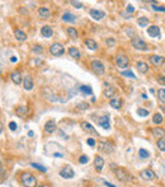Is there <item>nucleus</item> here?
Instances as JSON below:
<instances>
[{
    "mask_svg": "<svg viewBox=\"0 0 165 187\" xmlns=\"http://www.w3.org/2000/svg\"><path fill=\"white\" fill-rule=\"evenodd\" d=\"M20 182L24 187H36L37 186V180L36 177L29 172H23L20 175Z\"/></svg>",
    "mask_w": 165,
    "mask_h": 187,
    "instance_id": "1",
    "label": "nucleus"
},
{
    "mask_svg": "<svg viewBox=\"0 0 165 187\" xmlns=\"http://www.w3.org/2000/svg\"><path fill=\"white\" fill-rule=\"evenodd\" d=\"M114 175L121 182H130V181H132V176L125 168H116L114 169Z\"/></svg>",
    "mask_w": 165,
    "mask_h": 187,
    "instance_id": "2",
    "label": "nucleus"
},
{
    "mask_svg": "<svg viewBox=\"0 0 165 187\" xmlns=\"http://www.w3.org/2000/svg\"><path fill=\"white\" fill-rule=\"evenodd\" d=\"M128 64H130V60L125 53H118V55L116 56V65L119 69H126L128 66Z\"/></svg>",
    "mask_w": 165,
    "mask_h": 187,
    "instance_id": "3",
    "label": "nucleus"
},
{
    "mask_svg": "<svg viewBox=\"0 0 165 187\" xmlns=\"http://www.w3.org/2000/svg\"><path fill=\"white\" fill-rule=\"evenodd\" d=\"M131 45L133 48L139 50V51H146L147 50V43L144 41V39L139 38V37H133L132 41H131Z\"/></svg>",
    "mask_w": 165,
    "mask_h": 187,
    "instance_id": "4",
    "label": "nucleus"
},
{
    "mask_svg": "<svg viewBox=\"0 0 165 187\" xmlns=\"http://www.w3.org/2000/svg\"><path fill=\"white\" fill-rule=\"evenodd\" d=\"M50 52H51V55H53V56H61V55L65 53V48H64V46L61 43L56 42V43H52L50 46Z\"/></svg>",
    "mask_w": 165,
    "mask_h": 187,
    "instance_id": "5",
    "label": "nucleus"
},
{
    "mask_svg": "<svg viewBox=\"0 0 165 187\" xmlns=\"http://www.w3.org/2000/svg\"><path fill=\"white\" fill-rule=\"evenodd\" d=\"M91 69H93V71L97 74V75H103L104 71H105V68H104L103 62L99 61V60H94V61L91 62Z\"/></svg>",
    "mask_w": 165,
    "mask_h": 187,
    "instance_id": "6",
    "label": "nucleus"
},
{
    "mask_svg": "<svg viewBox=\"0 0 165 187\" xmlns=\"http://www.w3.org/2000/svg\"><path fill=\"white\" fill-rule=\"evenodd\" d=\"M98 146H99V150H102V152H105V153H112L113 150H114V145L112 144V143H109V141H99V144H98Z\"/></svg>",
    "mask_w": 165,
    "mask_h": 187,
    "instance_id": "7",
    "label": "nucleus"
},
{
    "mask_svg": "<svg viewBox=\"0 0 165 187\" xmlns=\"http://www.w3.org/2000/svg\"><path fill=\"white\" fill-rule=\"evenodd\" d=\"M149 61H150L151 65H154V66H161L163 64H165V57L160 56V55H151L149 57Z\"/></svg>",
    "mask_w": 165,
    "mask_h": 187,
    "instance_id": "8",
    "label": "nucleus"
},
{
    "mask_svg": "<svg viewBox=\"0 0 165 187\" xmlns=\"http://www.w3.org/2000/svg\"><path fill=\"white\" fill-rule=\"evenodd\" d=\"M60 176H61L62 178H65V180H70V178L74 177V169H73L71 167L66 166V167H64V168L60 171Z\"/></svg>",
    "mask_w": 165,
    "mask_h": 187,
    "instance_id": "9",
    "label": "nucleus"
},
{
    "mask_svg": "<svg viewBox=\"0 0 165 187\" xmlns=\"http://www.w3.org/2000/svg\"><path fill=\"white\" fill-rule=\"evenodd\" d=\"M140 177L142 180H145V181H153V180L156 178L154 171H151V169H144V171H141L140 172Z\"/></svg>",
    "mask_w": 165,
    "mask_h": 187,
    "instance_id": "10",
    "label": "nucleus"
},
{
    "mask_svg": "<svg viewBox=\"0 0 165 187\" xmlns=\"http://www.w3.org/2000/svg\"><path fill=\"white\" fill-rule=\"evenodd\" d=\"M98 125L105 130H109L111 129V122H109V116L105 115V116H100L98 118Z\"/></svg>",
    "mask_w": 165,
    "mask_h": 187,
    "instance_id": "11",
    "label": "nucleus"
},
{
    "mask_svg": "<svg viewBox=\"0 0 165 187\" xmlns=\"http://www.w3.org/2000/svg\"><path fill=\"white\" fill-rule=\"evenodd\" d=\"M94 168L97 169V172H102L104 168V159L100 155L94 157Z\"/></svg>",
    "mask_w": 165,
    "mask_h": 187,
    "instance_id": "12",
    "label": "nucleus"
},
{
    "mask_svg": "<svg viewBox=\"0 0 165 187\" xmlns=\"http://www.w3.org/2000/svg\"><path fill=\"white\" fill-rule=\"evenodd\" d=\"M114 93H116V89H114V87H112L109 83H104V96L107 97V98H113L114 97Z\"/></svg>",
    "mask_w": 165,
    "mask_h": 187,
    "instance_id": "13",
    "label": "nucleus"
},
{
    "mask_svg": "<svg viewBox=\"0 0 165 187\" xmlns=\"http://www.w3.org/2000/svg\"><path fill=\"white\" fill-rule=\"evenodd\" d=\"M89 14L91 16V18H93V19H95V21H100V19H103V18H104L105 13H104L103 10H98V9H91V10L89 11Z\"/></svg>",
    "mask_w": 165,
    "mask_h": 187,
    "instance_id": "14",
    "label": "nucleus"
},
{
    "mask_svg": "<svg viewBox=\"0 0 165 187\" xmlns=\"http://www.w3.org/2000/svg\"><path fill=\"white\" fill-rule=\"evenodd\" d=\"M23 87L25 90H32L33 87H34V83H33V79L31 75H27L24 76V80H23Z\"/></svg>",
    "mask_w": 165,
    "mask_h": 187,
    "instance_id": "15",
    "label": "nucleus"
},
{
    "mask_svg": "<svg viewBox=\"0 0 165 187\" xmlns=\"http://www.w3.org/2000/svg\"><path fill=\"white\" fill-rule=\"evenodd\" d=\"M81 127H82V130H84L85 132H89V134H91V135H95V136H98V132H97V130H95L89 122H87V121H84V122H81Z\"/></svg>",
    "mask_w": 165,
    "mask_h": 187,
    "instance_id": "16",
    "label": "nucleus"
},
{
    "mask_svg": "<svg viewBox=\"0 0 165 187\" xmlns=\"http://www.w3.org/2000/svg\"><path fill=\"white\" fill-rule=\"evenodd\" d=\"M109 104H111V107H113L114 110H121V107H122V99H121L118 96H114L113 98L109 99Z\"/></svg>",
    "mask_w": 165,
    "mask_h": 187,
    "instance_id": "17",
    "label": "nucleus"
},
{
    "mask_svg": "<svg viewBox=\"0 0 165 187\" xmlns=\"http://www.w3.org/2000/svg\"><path fill=\"white\" fill-rule=\"evenodd\" d=\"M147 34L150 37H160V28L158 25H150L147 28Z\"/></svg>",
    "mask_w": 165,
    "mask_h": 187,
    "instance_id": "18",
    "label": "nucleus"
},
{
    "mask_svg": "<svg viewBox=\"0 0 165 187\" xmlns=\"http://www.w3.org/2000/svg\"><path fill=\"white\" fill-rule=\"evenodd\" d=\"M38 16L41 18H43V19H48L51 17V10L48 8H46V7H41L38 9Z\"/></svg>",
    "mask_w": 165,
    "mask_h": 187,
    "instance_id": "19",
    "label": "nucleus"
},
{
    "mask_svg": "<svg viewBox=\"0 0 165 187\" xmlns=\"http://www.w3.org/2000/svg\"><path fill=\"white\" fill-rule=\"evenodd\" d=\"M56 129V122L53 120H48V121L45 124V132L46 134H52Z\"/></svg>",
    "mask_w": 165,
    "mask_h": 187,
    "instance_id": "20",
    "label": "nucleus"
},
{
    "mask_svg": "<svg viewBox=\"0 0 165 187\" xmlns=\"http://www.w3.org/2000/svg\"><path fill=\"white\" fill-rule=\"evenodd\" d=\"M151 134L154 135V138H158V139H163L165 136V130L163 127H155L151 130Z\"/></svg>",
    "mask_w": 165,
    "mask_h": 187,
    "instance_id": "21",
    "label": "nucleus"
},
{
    "mask_svg": "<svg viewBox=\"0 0 165 187\" xmlns=\"http://www.w3.org/2000/svg\"><path fill=\"white\" fill-rule=\"evenodd\" d=\"M41 34H42L43 37H46V38H50L53 34V30L50 25H43L42 28H41Z\"/></svg>",
    "mask_w": 165,
    "mask_h": 187,
    "instance_id": "22",
    "label": "nucleus"
},
{
    "mask_svg": "<svg viewBox=\"0 0 165 187\" xmlns=\"http://www.w3.org/2000/svg\"><path fill=\"white\" fill-rule=\"evenodd\" d=\"M136 68H137V70H139L141 74H145V73L149 71V65L145 61H137Z\"/></svg>",
    "mask_w": 165,
    "mask_h": 187,
    "instance_id": "23",
    "label": "nucleus"
},
{
    "mask_svg": "<svg viewBox=\"0 0 165 187\" xmlns=\"http://www.w3.org/2000/svg\"><path fill=\"white\" fill-rule=\"evenodd\" d=\"M61 18H62L64 22H69V23H74V22L76 21V17H75L74 14H71L70 11H65Z\"/></svg>",
    "mask_w": 165,
    "mask_h": 187,
    "instance_id": "24",
    "label": "nucleus"
},
{
    "mask_svg": "<svg viewBox=\"0 0 165 187\" xmlns=\"http://www.w3.org/2000/svg\"><path fill=\"white\" fill-rule=\"evenodd\" d=\"M10 79H11L16 84H20L23 78H22V74H20L19 71H13V73L10 74Z\"/></svg>",
    "mask_w": 165,
    "mask_h": 187,
    "instance_id": "25",
    "label": "nucleus"
},
{
    "mask_svg": "<svg viewBox=\"0 0 165 187\" xmlns=\"http://www.w3.org/2000/svg\"><path fill=\"white\" fill-rule=\"evenodd\" d=\"M27 112H28V108H27L25 106H18L17 108H16V113L19 117H24L27 115Z\"/></svg>",
    "mask_w": 165,
    "mask_h": 187,
    "instance_id": "26",
    "label": "nucleus"
},
{
    "mask_svg": "<svg viewBox=\"0 0 165 187\" xmlns=\"http://www.w3.org/2000/svg\"><path fill=\"white\" fill-rule=\"evenodd\" d=\"M85 46L89 48V50H97L98 48V43L94 41L91 38H87L85 39Z\"/></svg>",
    "mask_w": 165,
    "mask_h": 187,
    "instance_id": "27",
    "label": "nucleus"
},
{
    "mask_svg": "<svg viewBox=\"0 0 165 187\" xmlns=\"http://www.w3.org/2000/svg\"><path fill=\"white\" fill-rule=\"evenodd\" d=\"M69 55H70L71 57H74V59H80V56H81V53H80V51L76 48V47H70L69 48Z\"/></svg>",
    "mask_w": 165,
    "mask_h": 187,
    "instance_id": "28",
    "label": "nucleus"
},
{
    "mask_svg": "<svg viewBox=\"0 0 165 187\" xmlns=\"http://www.w3.org/2000/svg\"><path fill=\"white\" fill-rule=\"evenodd\" d=\"M14 36H16V38L18 39V41H25V39H27V34L22 30H16L14 31Z\"/></svg>",
    "mask_w": 165,
    "mask_h": 187,
    "instance_id": "29",
    "label": "nucleus"
},
{
    "mask_svg": "<svg viewBox=\"0 0 165 187\" xmlns=\"http://www.w3.org/2000/svg\"><path fill=\"white\" fill-rule=\"evenodd\" d=\"M80 92L82 93V94H88V96L93 94V89H91V87H89V85H81V87H80Z\"/></svg>",
    "mask_w": 165,
    "mask_h": 187,
    "instance_id": "30",
    "label": "nucleus"
},
{
    "mask_svg": "<svg viewBox=\"0 0 165 187\" xmlns=\"http://www.w3.org/2000/svg\"><path fill=\"white\" fill-rule=\"evenodd\" d=\"M158 97H159V101L165 104V88H160L158 90Z\"/></svg>",
    "mask_w": 165,
    "mask_h": 187,
    "instance_id": "31",
    "label": "nucleus"
},
{
    "mask_svg": "<svg viewBox=\"0 0 165 187\" xmlns=\"http://www.w3.org/2000/svg\"><path fill=\"white\" fill-rule=\"evenodd\" d=\"M163 116H161V113H155L154 115V117H153V121H154V124L155 125H160V124H163Z\"/></svg>",
    "mask_w": 165,
    "mask_h": 187,
    "instance_id": "32",
    "label": "nucleus"
},
{
    "mask_svg": "<svg viewBox=\"0 0 165 187\" xmlns=\"http://www.w3.org/2000/svg\"><path fill=\"white\" fill-rule=\"evenodd\" d=\"M149 23H150V21H149V18H146V17H141V18L137 19V24H139L140 27L149 25Z\"/></svg>",
    "mask_w": 165,
    "mask_h": 187,
    "instance_id": "33",
    "label": "nucleus"
},
{
    "mask_svg": "<svg viewBox=\"0 0 165 187\" xmlns=\"http://www.w3.org/2000/svg\"><path fill=\"white\" fill-rule=\"evenodd\" d=\"M67 34L69 36H70L71 38H78V31L74 28V27H69V28H67Z\"/></svg>",
    "mask_w": 165,
    "mask_h": 187,
    "instance_id": "34",
    "label": "nucleus"
},
{
    "mask_svg": "<svg viewBox=\"0 0 165 187\" xmlns=\"http://www.w3.org/2000/svg\"><path fill=\"white\" fill-rule=\"evenodd\" d=\"M156 146L159 148V150H160V152H164V153H165V138L159 139V140H158V143H156Z\"/></svg>",
    "mask_w": 165,
    "mask_h": 187,
    "instance_id": "35",
    "label": "nucleus"
},
{
    "mask_svg": "<svg viewBox=\"0 0 165 187\" xmlns=\"http://www.w3.org/2000/svg\"><path fill=\"white\" fill-rule=\"evenodd\" d=\"M149 111L147 110H145V108H142V107H139L137 108V115H139L140 117H146V116H149Z\"/></svg>",
    "mask_w": 165,
    "mask_h": 187,
    "instance_id": "36",
    "label": "nucleus"
},
{
    "mask_svg": "<svg viewBox=\"0 0 165 187\" xmlns=\"http://www.w3.org/2000/svg\"><path fill=\"white\" fill-rule=\"evenodd\" d=\"M139 155H140L141 159H149L150 158V153L147 150H145V149H140L139 150Z\"/></svg>",
    "mask_w": 165,
    "mask_h": 187,
    "instance_id": "37",
    "label": "nucleus"
},
{
    "mask_svg": "<svg viewBox=\"0 0 165 187\" xmlns=\"http://www.w3.org/2000/svg\"><path fill=\"white\" fill-rule=\"evenodd\" d=\"M31 167L38 169L39 172H47V168L45 166H41V164H37V163H31Z\"/></svg>",
    "mask_w": 165,
    "mask_h": 187,
    "instance_id": "38",
    "label": "nucleus"
},
{
    "mask_svg": "<svg viewBox=\"0 0 165 187\" xmlns=\"http://www.w3.org/2000/svg\"><path fill=\"white\" fill-rule=\"evenodd\" d=\"M154 5H151V8H153V10H155V11H163V13H165V7H163V5H158V4H155V3H153Z\"/></svg>",
    "mask_w": 165,
    "mask_h": 187,
    "instance_id": "39",
    "label": "nucleus"
},
{
    "mask_svg": "<svg viewBox=\"0 0 165 187\" xmlns=\"http://www.w3.org/2000/svg\"><path fill=\"white\" fill-rule=\"evenodd\" d=\"M121 74H122V76H127V78H131V79H135V78H136L135 74H133L131 70H123Z\"/></svg>",
    "mask_w": 165,
    "mask_h": 187,
    "instance_id": "40",
    "label": "nucleus"
},
{
    "mask_svg": "<svg viewBox=\"0 0 165 187\" xmlns=\"http://www.w3.org/2000/svg\"><path fill=\"white\" fill-rule=\"evenodd\" d=\"M32 51L34 52V53H42L45 50H43V46H39V45H34L33 46V48H32Z\"/></svg>",
    "mask_w": 165,
    "mask_h": 187,
    "instance_id": "41",
    "label": "nucleus"
},
{
    "mask_svg": "<svg viewBox=\"0 0 165 187\" xmlns=\"http://www.w3.org/2000/svg\"><path fill=\"white\" fill-rule=\"evenodd\" d=\"M78 108H79V110H81V111H82V110L85 111V110H88V108H89V104H88L87 102H80V103H78Z\"/></svg>",
    "mask_w": 165,
    "mask_h": 187,
    "instance_id": "42",
    "label": "nucleus"
},
{
    "mask_svg": "<svg viewBox=\"0 0 165 187\" xmlns=\"http://www.w3.org/2000/svg\"><path fill=\"white\" fill-rule=\"evenodd\" d=\"M88 162H89L88 155H81V157L79 158V163H80V164H87Z\"/></svg>",
    "mask_w": 165,
    "mask_h": 187,
    "instance_id": "43",
    "label": "nucleus"
},
{
    "mask_svg": "<svg viewBox=\"0 0 165 187\" xmlns=\"http://www.w3.org/2000/svg\"><path fill=\"white\" fill-rule=\"evenodd\" d=\"M71 4H73L76 9H81V8H82V3H81V2H76V0H74V2H71Z\"/></svg>",
    "mask_w": 165,
    "mask_h": 187,
    "instance_id": "44",
    "label": "nucleus"
},
{
    "mask_svg": "<svg viewBox=\"0 0 165 187\" xmlns=\"http://www.w3.org/2000/svg\"><path fill=\"white\" fill-rule=\"evenodd\" d=\"M158 82L163 85H165V76L164 75H158Z\"/></svg>",
    "mask_w": 165,
    "mask_h": 187,
    "instance_id": "45",
    "label": "nucleus"
},
{
    "mask_svg": "<svg viewBox=\"0 0 165 187\" xmlns=\"http://www.w3.org/2000/svg\"><path fill=\"white\" fill-rule=\"evenodd\" d=\"M114 43H116V41H114L113 38H108V39H107V45H108L109 47H113Z\"/></svg>",
    "mask_w": 165,
    "mask_h": 187,
    "instance_id": "46",
    "label": "nucleus"
},
{
    "mask_svg": "<svg viewBox=\"0 0 165 187\" xmlns=\"http://www.w3.org/2000/svg\"><path fill=\"white\" fill-rule=\"evenodd\" d=\"M87 143H88V145H89V146H95V144H97V141H95L94 139H91V138H90V139H88V140H87Z\"/></svg>",
    "mask_w": 165,
    "mask_h": 187,
    "instance_id": "47",
    "label": "nucleus"
},
{
    "mask_svg": "<svg viewBox=\"0 0 165 187\" xmlns=\"http://www.w3.org/2000/svg\"><path fill=\"white\" fill-rule=\"evenodd\" d=\"M9 129H10L11 131H16V130H17V124H16V122H13V121H11V122L9 124Z\"/></svg>",
    "mask_w": 165,
    "mask_h": 187,
    "instance_id": "48",
    "label": "nucleus"
},
{
    "mask_svg": "<svg viewBox=\"0 0 165 187\" xmlns=\"http://www.w3.org/2000/svg\"><path fill=\"white\" fill-rule=\"evenodd\" d=\"M127 11H128V13H135V7L131 5V4H128V5H127Z\"/></svg>",
    "mask_w": 165,
    "mask_h": 187,
    "instance_id": "49",
    "label": "nucleus"
},
{
    "mask_svg": "<svg viewBox=\"0 0 165 187\" xmlns=\"http://www.w3.org/2000/svg\"><path fill=\"white\" fill-rule=\"evenodd\" d=\"M104 185H105L107 187H117V186H114V185H112V183H109V182H107V181H104Z\"/></svg>",
    "mask_w": 165,
    "mask_h": 187,
    "instance_id": "50",
    "label": "nucleus"
},
{
    "mask_svg": "<svg viewBox=\"0 0 165 187\" xmlns=\"http://www.w3.org/2000/svg\"><path fill=\"white\" fill-rule=\"evenodd\" d=\"M53 157H62V154H60V153H53Z\"/></svg>",
    "mask_w": 165,
    "mask_h": 187,
    "instance_id": "51",
    "label": "nucleus"
},
{
    "mask_svg": "<svg viewBox=\"0 0 165 187\" xmlns=\"http://www.w3.org/2000/svg\"><path fill=\"white\" fill-rule=\"evenodd\" d=\"M33 135H34V132H33V131H29V132H28V136H31V138H32Z\"/></svg>",
    "mask_w": 165,
    "mask_h": 187,
    "instance_id": "52",
    "label": "nucleus"
},
{
    "mask_svg": "<svg viewBox=\"0 0 165 187\" xmlns=\"http://www.w3.org/2000/svg\"><path fill=\"white\" fill-rule=\"evenodd\" d=\"M10 61H11V62H17V57H11Z\"/></svg>",
    "mask_w": 165,
    "mask_h": 187,
    "instance_id": "53",
    "label": "nucleus"
},
{
    "mask_svg": "<svg viewBox=\"0 0 165 187\" xmlns=\"http://www.w3.org/2000/svg\"><path fill=\"white\" fill-rule=\"evenodd\" d=\"M141 97H142V98H144V99H146V98H147V94H146V93H144V94H142V96H141Z\"/></svg>",
    "mask_w": 165,
    "mask_h": 187,
    "instance_id": "54",
    "label": "nucleus"
},
{
    "mask_svg": "<svg viewBox=\"0 0 165 187\" xmlns=\"http://www.w3.org/2000/svg\"><path fill=\"white\" fill-rule=\"evenodd\" d=\"M2 131H3V124L0 122V134H2Z\"/></svg>",
    "mask_w": 165,
    "mask_h": 187,
    "instance_id": "55",
    "label": "nucleus"
},
{
    "mask_svg": "<svg viewBox=\"0 0 165 187\" xmlns=\"http://www.w3.org/2000/svg\"><path fill=\"white\" fill-rule=\"evenodd\" d=\"M38 187H50L48 185H41V186H38Z\"/></svg>",
    "mask_w": 165,
    "mask_h": 187,
    "instance_id": "56",
    "label": "nucleus"
},
{
    "mask_svg": "<svg viewBox=\"0 0 165 187\" xmlns=\"http://www.w3.org/2000/svg\"><path fill=\"white\" fill-rule=\"evenodd\" d=\"M161 110H163V112H164V113H165V104H164V106H163V107H161Z\"/></svg>",
    "mask_w": 165,
    "mask_h": 187,
    "instance_id": "57",
    "label": "nucleus"
},
{
    "mask_svg": "<svg viewBox=\"0 0 165 187\" xmlns=\"http://www.w3.org/2000/svg\"><path fill=\"white\" fill-rule=\"evenodd\" d=\"M3 171V166H2V163H0V172Z\"/></svg>",
    "mask_w": 165,
    "mask_h": 187,
    "instance_id": "58",
    "label": "nucleus"
},
{
    "mask_svg": "<svg viewBox=\"0 0 165 187\" xmlns=\"http://www.w3.org/2000/svg\"><path fill=\"white\" fill-rule=\"evenodd\" d=\"M164 172H165V164H164Z\"/></svg>",
    "mask_w": 165,
    "mask_h": 187,
    "instance_id": "59",
    "label": "nucleus"
},
{
    "mask_svg": "<svg viewBox=\"0 0 165 187\" xmlns=\"http://www.w3.org/2000/svg\"><path fill=\"white\" fill-rule=\"evenodd\" d=\"M153 187H155V186H153Z\"/></svg>",
    "mask_w": 165,
    "mask_h": 187,
    "instance_id": "60",
    "label": "nucleus"
}]
</instances>
